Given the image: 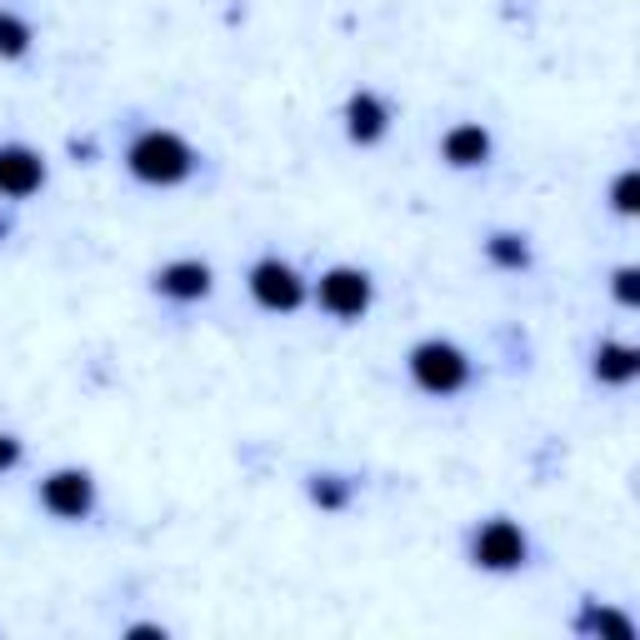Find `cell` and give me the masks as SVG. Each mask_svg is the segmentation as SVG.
<instances>
[{
  "instance_id": "1",
  "label": "cell",
  "mask_w": 640,
  "mask_h": 640,
  "mask_svg": "<svg viewBox=\"0 0 640 640\" xmlns=\"http://www.w3.org/2000/svg\"><path fill=\"white\" fill-rule=\"evenodd\" d=\"M126 165H131V175L145 185H181L185 175L196 171V151H191L175 131H145L131 141Z\"/></svg>"
},
{
  "instance_id": "2",
  "label": "cell",
  "mask_w": 640,
  "mask_h": 640,
  "mask_svg": "<svg viewBox=\"0 0 640 640\" xmlns=\"http://www.w3.org/2000/svg\"><path fill=\"white\" fill-rule=\"evenodd\" d=\"M411 376L425 395H456L470 380V360H466V350L451 346V340H421V346L411 350Z\"/></svg>"
},
{
  "instance_id": "3",
  "label": "cell",
  "mask_w": 640,
  "mask_h": 640,
  "mask_svg": "<svg viewBox=\"0 0 640 640\" xmlns=\"http://www.w3.org/2000/svg\"><path fill=\"white\" fill-rule=\"evenodd\" d=\"M470 561H476L480 571H521V565H525V535H521V525L486 521L476 531V541H470Z\"/></svg>"
},
{
  "instance_id": "4",
  "label": "cell",
  "mask_w": 640,
  "mask_h": 640,
  "mask_svg": "<svg viewBox=\"0 0 640 640\" xmlns=\"http://www.w3.org/2000/svg\"><path fill=\"white\" fill-rule=\"evenodd\" d=\"M321 305H326L336 321H360L370 311V275L356 265H336V271L321 275Z\"/></svg>"
},
{
  "instance_id": "5",
  "label": "cell",
  "mask_w": 640,
  "mask_h": 640,
  "mask_svg": "<svg viewBox=\"0 0 640 640\" xmlns=\"http://www.w3.org/2000/svg\"><path fill=\"white\" fill-rule=\"evenodd\" d=\"M250 295H256L265 311L291 315V311H301V301H305V281L285 261L271 256V261H261L256 271H250Z\"/></svg>"
},
{
  "instance_id": "6",
  "label": "cell",
  "mask_w": 640,
  "mask_h": 640,
  "mask_svg": "<svg viewBox=\"0 0 640 640\" xmlns=\"http://www.w3.org/2000/svg\"><path fill=\"white\" fill-rule=\"evenodd\" d=\"M41 506L61 521H80L96 506V486H90L86 470H55V476L41 480Z\"/></svg>"
},
{
  "instance_id": "7",
  "label": "cell",
  "mask_w": 640,
  "mask_h": 640,
  "mask_svg": "<svg viewBox=\"0 0 640 640\" xmlns=\"http://www.w3.org/2000/svg\"><path fill=\"white\" fill-rule=\"evenodd\" d=\"M45 185V161L31 145H0V196H35Z\"/></svg>"
},
{
  "instance_id": "8",
  "label": "cell",
  "mask_w": 640,
  "mask_h": 640,
  "mask_svg": "<svg viewBox=\"0 0 640 640\" xmlns=\"http://www.w3.org/2000/svg\"><path fill=\"white\" fill-rule=\"evenodd\" d=\"M155 291L171 301H200L210 295V265L206 261H171L155 271Z\"/></svg>"
},
{
  "instance_id": "9",
  "label": "cell",
  "mask_w": 640,
  "mask_h": 640,
  "mask_svg": "<svg viewBox=\"0 0 640 640\" xmlns=\"http://www.w3.org/2000/svg\"><path fill=\"white\" fill-rule=\"evenodd\" d=\"M386 126H391V110H386V100H380V96L356 90V96L346 100V131H350V141L370 145V141H380V135H386Z\"/></svg>"
},
{
  "instance_id": "10",
  "label": "cell",
  "mask_w": 640,
  "mask_h": 640,
  "mask_svg": "<svg viewBox=\"0 0 640 640\" xmlns=\"http://www.w3.org/2000/svg\"><path fill=\"white\" fill-rule=\"evenodd\" d=\"M441 155L456 171H470V165H486L490 161V135L480 126H456V131H445L441 141Z\"/></svg>"
},
{
  "instance_id": "11",
  "label": "cell",
  "mask_w": 640,
  "mask_h": 640,
  "mask_svg": "<svg viewBox=\"0 0 640 640\" xmlns=\"http://www.w3.org/2000/svg\"><path fill=\"white\" fill-rule=\"evenodd\" d=\"M640 370V350L636 346H620V340H610V346L596 350V376L610 380V386H626V380H636Z\"/></svg>"
},
{
  "instance_id": "12",
  "label": "cell",
  "mask_w": 640,
  "mask_h": 640,
  "mask_svg": "<svg viewBox=\"0 0 640 640\" xmlns=\"http://www.w3.org/2000/svg\"><path fill=\"white\" fill-rule=\"evenodd\" d=\"M25 51H31V25H25L21 15L0 11V55L15 61V55H25Z\"/></svg>"
},
{
  "instance_id": "13",
  "label": "cell",
  "mask_w": 640,
  "mask_h": 640,
  "mask_svg": "<svg viewBox=\"0 0 640 640\" xmlns=\"http://www.w3.org/2000/svg\"><path fill=\"white\" fill-rule=\"evenodd\" d=\"M486 256L500 265V271H521L531 256H525V240L521 236H490L486 240Z\"/></svg>"
},
{
  "instance_id": "14",
  "label": "cell",
  "mask_w": 640,
  "mask_h": 640,
  "mask_svg": "<svg viewBox=\"0 0 640 640\" xmlns=\"http://www.w3.org/2000/svg\"><path fill=\"white\" fill-rule=\"evenodd\" d=\"M581 626H586V630H610L616 640H630V636H636L626 616H616V610H596V606L586 610V620H581Z\"/></svg>"
},
{
  "instance_id": "15",
  "label": "cell",
  "mask_w": 640,
  "mask_h": 640,
  "mask_svg": "<svg viewBox=\"0 0 640 640\" xmlns=\"http://www.w3.org/2000/svg\"><path fill=\"white\" fill-rule=\"evenodd\" d=\"M311 496H315V506H326V510H340V506H346V486H336V476L315 480Z\"/></svg>"
},
{
  "instance_id": "16",
  "label": "cell",
  "mask_w": 640,
  "mask_h": 640,
  "mask_svg": "<svg viewBox=\"0 0 640 640\" xmlns=\"http://www.w3.org/2000/svg\"><path fill=\"white\" fill-rule=\"evenodd\" d=\"M636 191H640L636 171H626V175L616 181V210H620V216H636Z\"/></svg>"
},
{
  "instance_id": "17",
  "label": "cell",
  "mask_w": 640,
  "mask_h": 640,
  "mask_svg": "<svg viewBox=\"0 0 640 640\" xmlns=\"http://www.w3.org/2000/svg\"><path fill=\"white\" fill-rule=\"evenodd\" d=\"M616 295H620V305H636L640 301V291H636V271H616Z\"/></svg>"
},
{
  "instance_id": "18",
  "label": "cell",
  "mask_w": 640,
  "mask_h": 640,
  "mask_svg": "<svg viewBox=\"0 0 640 640\" xmlns=\"http://www.w3.org/2000/svg\"><path fill=\"white\" fill-rule=\"evenodd\" d=\"M15 460H21V441H15V435H6V431H0V470H11Z\"/></svg>"
}]
</instances>
